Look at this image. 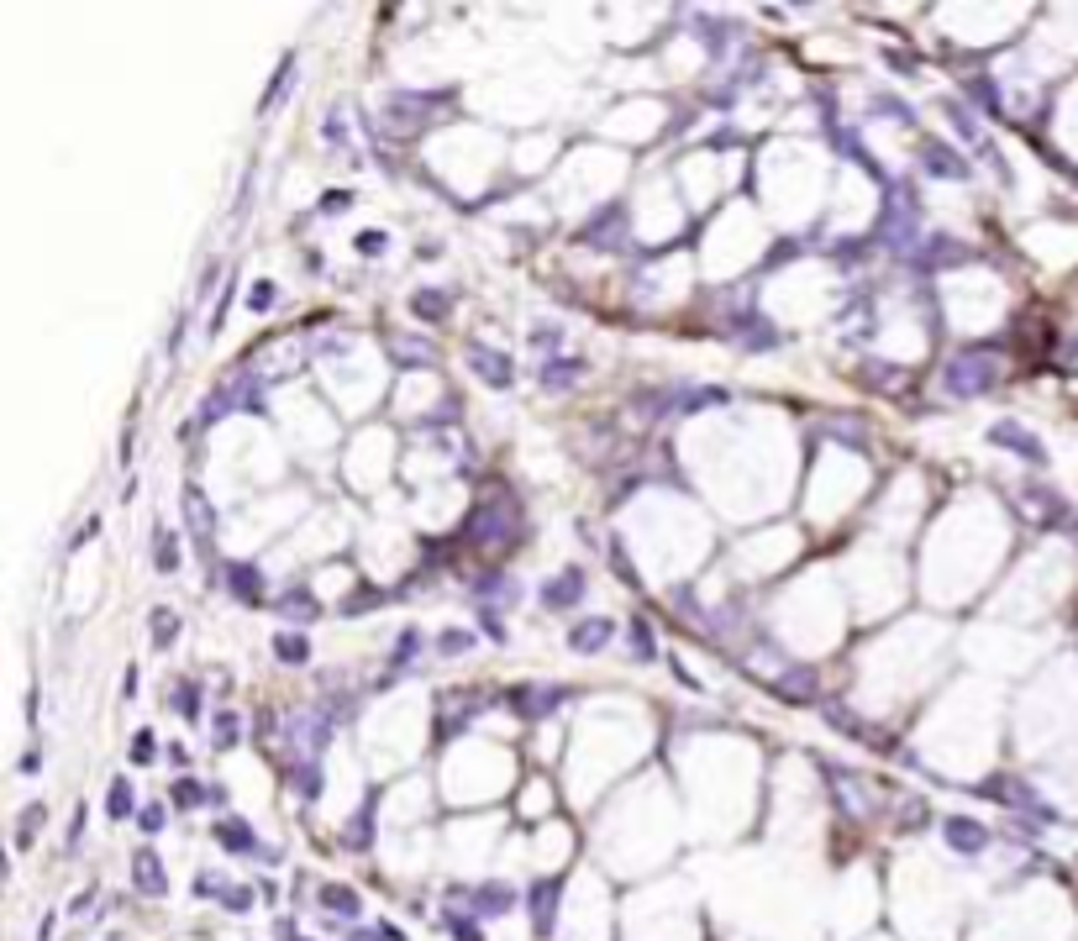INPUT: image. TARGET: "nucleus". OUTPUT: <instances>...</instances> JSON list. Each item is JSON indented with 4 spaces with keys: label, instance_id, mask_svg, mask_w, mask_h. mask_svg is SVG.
<instances>
[{
    "label": "nucleus",
    "instance_id": "41",
    "mask_svg": "<svg viewBox=\"0 0 1078 941\" xmlns=\"http://www.w3.org/2000/svg\"><path fill=\"white\" fill-rule=\"evenodd\" d=\"M968 95L978 101V111H999V95H994V84L984 80V74H973V80H968Z\"/></svg>",
    "mask_w": 1078,
    "mask_h": 941
},
{
    "label": "nucleus",
    "instance_id": "15",
    "mask_svg": "<svg viewBox=\"0 0 1078 941\" xmlns=\"http://www.w3.org/2000/svg\"><path fill=\"white\" fill-rule=\"evenodd\" d=\"M942 837H947V847L952 852H984L989 847V826H978L973 816H947L942 820Z\"/></svg>",
    "mask_w": 1078,
    "mask_h": 941
},
{
    "label": "nucleus",
    "instance_id": "53",
    "mask_svg": "<svg viewBox=\"0 0 1078 941\" xmlns=\"http://www.w3.org/2000/svg\"><path fill=\"white\" fill-rule=\"evenodd\" d=\"M353 941H400L395 925H379V931H353Z\"/></svg>",
    "mask_w": 1078,
    "mask_h": 941
},
{
    "label": "nucleus",
    "instance_id": "34",
    "mask_svg": "<svg viewBox=\"0 0 1078 941\" xmlns=\"http://www.w3.org/2000/svg\"><path fill=\"white\" fill-rule=\"evenodd\" d=\"M274 652H279V663H295V668H300V663H311V642H305L300 631H279Z\"/></svg>",
    "mask_w": 1078,
    "mask_h": 941
},
{
    "label": "nucleus",
    "instance_id": "50",
    "mask_svg": "<svg viewBox=\"0 0 1078 941\" xmlns=\"http://www.w3.org/2000/svg\"><path fill=\"white\" fill-rule=\"evenodd\" d=\"M137 826H143L148 837H158V831H164V805H148V810L137 816Z\"/></svg>",
    "mask_w": 1078,
    "mask_h": 941
},
{
    "label": "nucleus",
    "instance_id": "33",
    "mask_svg": "<svg viewBox=\"0 0 1078 941\" xmlns=\"http://www.w3.org/2000/svg\"><path fill=\"white\" fill-rule=\"evenodd\" d=\"M626 647H632L636 663H653V658H657V647H653V626H647L642 615H632V626H626Z\"/></svg>",
    "mask_w": 1078,
    "mask_h": 941
},
{
    "label": "nucleus",
    "instance_id": "25",
    "mask_svg": "<svg viewBox=\"0 0 1078 941\" xmlns=\"http://www.w3.org/2000/svg\"><path fill=\"white\" fill-rule=\"evenodd\" d=\"M479 694H447V705H443V736H453L458 726H468L474 715H479Z\"/></svg>",
    "mask_w": 1078,
    "mask_h": 941
},
{
    "label": "nucleus",
    "instance_id": "28",
    "mask_svg": "<svg viewBox=\"0 0 1078 941\" xmlns=\"http://www.w3.org/2000/svg\"><path fill=\"white\" fill-rule=\"evenodd\" d=\"M274 610L284 615V621H300V626H305V621H316V600H311V589H305V584H300V589H284Z\"/></svg>",
    "mask_w": 1078,
    "mask_h": 941
},
{
    "label": "nucleus",
    "instance_id": "47",
    "mask_svg": "<svg viewBox=\"0 0 1078 941\" xmlns=\"http://www.w3.org/2000/svg\"><path fill=\"white\" fill-rule=\"evenodd\" d=\"M384 248H390V237H384V231H358V252H363V258H374V252H384Z\"/></svg>",
    "mask_w": 1078,
    "mask_h": 941
},
{
    "label": "nucleus",
    "instance_id": "43",
    "mask_svg": "<svg viewBox=\"0 0 1078 941\" xmlns=\"http://www.w3.org/2000/svg\"><path fill=\"white\" fill-rule=\"evenodd\" d=\"M153 757H158V747H153V732H137V736H132V763H137V768H148Z\"/></svg>",
    "mask_w": 1078,
    "mask_h": 941
},
{
    "label": "nucleus",
    "instance_id": "38",
    "mask_svg": "<svg viewBox=\"0 0 1078 941\" xmlns=\"http://www.w3.org/2000/svg\"><path fill=\"white\" fill-rule=\"evenodd\" d=\"M873 111H879V116H889V122H900V126L915 122V111H910L900 95H873Z\"/></svg>",
    "mask_w": 1078,
    "mask_h": 941
},
{
    "label": "nucleus",
    "instance_id": "12",
    "mask_svg": "<svg viewBox=\"0 0 1078 941\" xmlns=\"http://www.w3.org/2000/svg\"><path fill=\"white\" fill-rule=\"evenodd\" d=\"M185 526H190V537H195V542L211 552L216 510H211V500H206V489H200V484H185Z\"/></svg>",
    "mask_w": 1078,
    "mask_h": 941
},
{
    "label": "nucleus",
    "instance_id": "46",
    "mask_svg": "<svg viewBox=\"0 0 1078 941\" xmlns=\"http://www.w3.org/2000/svg\"><path fill=\"white\" fill-rule=\"evenodd\" d=\"M416 647H426V642H422V631H405V636H400V647H395V668H405Z\"/></svg>",
    "mask_w": 1078,
    "mask_h": 941
},
{
    "label": "nucleus",
    "instance_id": "20",
    "mask_svg": "<svg viewBox=\"0 0 1078 941\" xmlns=\"http://www.w3.org/2000/svg\"><path fill=\"white\" fill-rule=\"evenodd\" d=\"M621 216H626L621 206H605L600 216H594V221H584V227H579V242H584V248H621V237H615Z\"/></svg>",
    "mask_w": 1078,
    "mask_h": 941
},
{
    "label": "nucleus",
    "instance_id": "18",
    "mask_svg": "<svg viewBox=\"0 0 1078 941\" xmlns=\"http://www.w3.org/2000/svg\"><path fill=\"white\" fill-rule=\"evenodd\" d=\"M989 442L994 447H1010V453H1020L1026 463H1041V442L1026 432V426H1015V421H994L989 426Z\"/></svg>",
    "mask_w": 1078,
    "mask_h": 941
},
{
    "label": "nucleus",
    "instance_id": "48",
    "mask_svg": "<svg viewBox=\"0 0 1078 941\" xmlns=\"http://www.w3.org/2000/svg\"><path fill=\"white\" fill-rule=\"evenodd\" d=\"M831 258H837V263H858V258H868V242H837Z\"/></svg>",
    "mask_w": 1078,
    "mask_h": 941
},
{
    "label": "nucleus",
    "instance_id": "10",
    "mask_svg": "<svg viewBox=\"0 0 1078 941\" xmlns=\"http://www.w3.org/2000/svg\"><path fill=\"white\" fill-rule=\"evenodd\" d=\"M921 168H926L931 179H968V158L952 153L942 137H926V143H921Z\"/></svg>",
    "mask_w": 1078,
    "mask_h": 941
},
{
    "label": "nucleus",
    "instance_id": "27",
    "mask_svg": "<svg viewBox=\"0 0 1078 941\" xmlns=\"http://www.w3.org/2000/svg\"><path fill=\"white\" fill-rule=\"evenodd\" d=\"M169 799L179 805V810H200V805H216V789H206L200 778H174Z\"/></svg>",
    "mask_w": 1078,
    "mask_h": 941
},
{
    "label": "nucleus",
    "instance_id": "56",
    "mask_svg": "<svg viewBox=\"0 0 1078 941\" xmlns=\"http://www.w3.org/2000/svg\"><path fill=\"white\" fill-rule=\"evenodd\" d=\"M295 941H305V936H295Z\"/></svg>",
    "mask_w": 1078,
    "mask_h": 941
},
{
    "label": "nucleus",
    "instance_id": "40",
    "mask_svg": "<svg viewBox=\"0 0 1078 941\" xmlns=\"http://www.w3.org/2000/svg\"><path fill=\"white\" fill-rule=\"evenodd\" d=\"M211 732H216V747H237V732H242V721H237L232 711H216Z\"/></svg>",
    "mask_w": 1078,
    "mask_h": 941
},
{
    "label": "nucleus",
    "instance_id": "6",
    "mask_svg": "<svg viewBox=\"0 0 1078 941\" xmlns=\"http://www.w3.org/2000/svg\"><path fill=\"white\" fill-rule=\"evenodd\" d=\"M968 258H973V248H963V242L947 237V231H931L926 242L915 248V269L942 273V269H952V263H968Z\"/></svg>",
    "mask_w": 1078,
    "mask_h": 941
},
{
    "label": "nucleus",
    "instance_id": "31",
    "mask_svg": "<svg viewBox=\"0 0 1078 941\" xmlns=\"http://www.w3.org/2000/svg\"><path fill=\"white\" fill-rule=\"evenodd\" d=\"M290 789H295L300 799H316V795H321V768L311 763V757L290 763Z\"/></svg>",
    "mask_w": 1078,
    "mask_h": 941
},
{
    "label": "nucleus",
    "instance_id": "22",
    "mask_svg": "<svg viewBox=\"0 0 1078 941\" xmlns=\"http://www.w3.org/2000/svg\"><path fill=\"white\" fill-rule=\"evenodd\" d=\"M774 690H779L789 705H810L816 690H821V679H816V668H789V673H779V684H774Z\"/></svg>",
    "mask_w": 1078,
    "mask_h": 941
},
{
    "label": "nucleus",
    "instance_id": "11",
    "mask_svg": "<svg viewBox=\"0 0 1078 941\" xmlns=\"http://www.w3.org/2000/svg\"><path fill=\"white\" fill-rule=\"evenodd\" d=\"M211 831H216V841H221L227 852H237V858H274V852H269V847L253 837V826H248V820L227 816V820H216Z\"/></svg>",
    "mask_w": 1078,
    "mask_h": 941
},
{
    "label": "nucleus",
    "instance_id": "14",
    "mask_svg": "<svg viewBox=\"0 0 1078 941\" xmlns=\"http://www.w3.org/2000/svg\"><path fill=\"white\" fill-rule=\"evenodd\" d=\"M584 584H590V573H584V568H563L558 579L542 584V605H548V610H573L579 600H584Z\"/></svg>",
    "mask_w": 1078,
    "mask_h": 941
},
{
    "label": "nucleus",
    "instance_id": "51",
    "mask_svg": "<svg viewBox=\"0 0 1078 941\" xmlns=\"http://www.w3.org/2000/svg\"><path fill=\"white\" fill-rule=\"evenodd\" d=\"M479 626H485V636H495V642H506V626H500V610H479Z\"/></svg>",
    "mask_w": 1078,
    "mask_h": 941
},
{
    "label": "nucleus",
    "instance_id": "32",
    "mask_svg": "<svg viewBox=\"0 0 1078 941\" xmlns=\"http://www.w3.org/2000/svg\"><path fill=\"white\" fill-rule=\"evenodd\" d=\"M474 594H485V600H506V605H510L521 589H516V579H510V573H495V568H489L485 579H474Z\"/></svg>",
    "mask_w": 1078,
    "mask_h": 941
},
{
    "label": "nucleus",
    "instance_id": "13",
    "mask_svg": "<svg viewBox=\"0 0 1078 941\" xmlns=\"http://www.w3.org/2000/svg\"><path fill=\"white\" fill-rule=\"evenodd\" d=\"M432 105H447V95H390V126L395 132H416V122H432L426 111Z\"/></svg>",
    "mask_w": 1078,
    "mask_h": 941
},
{
    "label": "nucleus",
    "instance_id": "5",
    "mask_svg": "<svg viewBox=\"0 0 1078 941\" xmlns=\"http://www.w3.org/2000/svg\"><path fill=\"white\" fill-rule=\"evenodd\" d=\"M720 326H726V337L742 342L747 353H758V348H763V353H768V348H779V332L768 326V315H763V311H737L731 321H720Z\"/></svg>",
    "mask_w": 1078,
    "mask_h": 941
},
{
    "label": "nucleus",
    "instance_id": "35",
    "mask_svg": "<svg viewBox=\"0 0 1078 941\" xmlns=\"http://www.w3.org/2000/svg\"><path fill=\"white\" fill-rule=\"evenodd\" d=\"M174 711L185 715V721H200V694H195V684L190 679H174Z\"/></svg>",
    "mask_w": 1078,
    "mask_h": 941
},
{
    "label": "nucleus",
    "instance_id": "3",
    "mask_svg": "<svg viewBox=\"0 0 1078 941\" xmlns=\"http://www.w3.org/2000/svg\"><path fill=\"white\" fill-rule=\"evenodd\" d=\"M921 237V200L910 185H889L884 195V216H879V242L889 252H910Z\"/></svg>",
    "mask_w": 1078,
    "mask_h": 941
},
{
    "label": "nucleus",
    "instance_id": "9",
    "mask_svg": "<svg viewBox=\"0 0 1078 941\" xmlns=\"http://www.w3.org/2000/svg\"><path fill=\"white\" fill-rule=\"evenodd\" d=\"M506 700H510V705H516L521 715H531V721H537V715H552V711H558V705L569 700V690H563V684H516Z\"/></svg>",
    "mask_w": 1078,
    "mask_h": 941
},
{
    "label": "nucleus",
    "instance_id": "44",
    "mask_svg": "<svg viewBox=\"0 0 1078 941\" xmlns=\"http://www.w3.org/2000/svg\"><path fill=\"white\" fill-rule=\"evenodd\" d=\"M37 820H48V810H43V805H27V810H22V831H16V847H27V841H32Z\"/></svg>",
    "mask_w": 1078,
    "mask_h": 941
},
{
    "label": "nucleus",
    "instance_id": "8",
    "mask_svg": "<svg viewBox=\"0 0 1078 941\" xmlns=\"http://www.w3.org/2000/svg\"><path fill=\"white\" fill-rule=\"evenodd\" d=\"M464 358H468V369L485 379L489 390H510L516 369H510V358H506V353H495V348H485V342H464Z\"/></svg>",
    "mask_w": 1078,
    "mask_h": 941
},
{
    "label": "nucleus",
    "instance_id": "26",
    "mask_svg": "<svg viewBox=\"0 0 1078 941\" xmlns=\"http://www.w3.org/2000/svg\"><path fill=\"white\" fill-rule=\"evenodd\" d=\"M321 910L337 915V921H358V894H353L347 883H326V889H321Z\"/></svg>",
    "mask_w": 1078,
    "mask_h": 941
},
{
    "label": "nucleus",
    "instance_id": "24",
    "mask_svg": "<svg viewBox=\"0 0 1078 941\" xmlns=\"http://www.w3.org/2000/svg\"><path fill=\"white\" fill-rule=\"evenodd\" d=\"M537 379H542V390H573V384L584 379V363H579V358H548V363L537 369Z\"/></svg>",
    "mask_w": 1078,
    "mask_h": 941
},
{
    "label": "nucleus",
    "instance_id": "45",
    "mask_svg": "<svg viewBox=\"0 0 1078 941\" xmlns=\"http://www.w3.org/2000/svg\"><path fill=\"white\" fill-rule=\"evenodd\" d=\"M437 647H443V652H468V647H474V636L453 626V631H443V636H437Z\"/></svg>",
    "mask_w": 1078,
    "mask_h": 941
},
{
    "label": "nucleus",
    "instance_id": "30",
    "mask_svg": "<svg viewBox=\"0 0 1078 941\" xmlns=\"http://www.w3.org/2000/svg\"><path fill=\"white\" fill-rule=\"evenodd\" d=\"M453 311V294L447 290H416L411 294V315H422V321H447Z\"/></svg>",
    "mask_w": 1078,
    "mask_h": 941
},
{
    "label": "nucleus",
    "instance_id": "39",
    "mask_svg": "<svg viewBox=\"0 0 1078 941\" xmlns=\"http://www.w3.org/2000/svg\"><path fill=\"white\" fill-rule=\"evenodd\" d=\"M863 379L873 384V390H900V384H905V374H900L894 363H884V369H879V363H868V369H863Z\"/></svg>",
    "mask_w": 1078,
    "mask_h": 941
},
{
    "label": "nucleus",
    "instance_id": "23",
    "mask_svg": "<svg viewBox=\"0 0 1078 941\" xmlns=\"http://www.w3.org/2000/svg\"><path fill=\"white\" fill-rule=\"evenodd\" d=\"M615 636V626L605 621V615H590V621H579V626L569 631V647L573 652H600L605 642Z\"/></svg>",
    "mask_w": 1078,
    "mask_h": 941
},
{
    "label": "nucleus",
    "instance_id": "1",
    "mask_svg": "<svg viewBox=\"0 0 1078 941\" xmlns=\"http://www.w3.org/2000/svg\"><path fill=\"white\" fill-rule=\"evenodd\" d=\"M521 531H527V521H521V505L510 500V495H485V500L468 510L464 542H468V547H485V552H506V547L521 542Z\"/></svg>",
    "mask_w": 1078,
    "mask_h": 941
},
{
    "label": "nucleus",
    "instance_id": "4",
    "mask_svg": "<svg viewBox=\"0 0 1078 941\" xmlns=\"http://www.w3.org/2000/svg\"><path fill=\"white\" fill-rule=\"evenodd\" d=\"M227 411H263V390L253 384V374L242 369V374H232L221 390H211L206 395V405H200V421L211 426V421H221Z\"/></svg>",
    "mask_w": 1078,
    "mask_h": 941
},
{
    "label": "nucleus",
    "instance_id": "55",
    "mask_svg": "<svg viewBox=\"0 0 1078 941\" xmlns=\"http://www.w3.org/2000/svg\"><path fill=\"white\" fill-rule=\"evenodd\" d=\"M321 132H326V143H342V137H347V126H342V116H337V111L326 116V126H321Z\"/></svg>",
    "mask_w": 1078,
    "mask_h": 941
},
{
    "label": "nucleus",
    "instance_id": "16",
    "mask_svg": "<svg viewBox=\"0 0 1078 941\" xmlns=\"http://www.w3.org/2000/svg\"><path fill=\"white\" fill-rule=\"evenodd\" d=\"M558 894H563V879L552 873V879H537L531 883V925L548 936L552 925H558Z\"/></svg>",
    "mask_w": 1078,
    "mask_h": 941
},
{
    "label": "nucleus",
    "instance_id": "54",
    "mask_svg": "<svg viewBox=\"0 0 1078 941\" xmlns=\"http://www.w3.org/2000/svg\"><path fill=\"white\" fill-rule=\"evenodd\" d=\"M248 305H258V311H269V305H274V284H258V290L248 294Z\"/></svg>",
    "mask_w": 1078,
    "mask_h": 941
},
{
    "label": "nucleus",
    "instance_id": "37",
    "mask_svg": "<svg viewBox=\"0 0 1078 941\" xmlns=\"http://www.w3.org/2000/svg\"><path fill=\"white\" fill-rule=\"evenodd\" d=\"M174 636H179V615L158 605V610H153V647H169Z\"/></svg>",
    "mask_w": 1078,
    "mask_h": 941
},
{
    "label": "nucleus",
    "instance_id": "2",
    "mask_svg": "<svg viewBox=\"0 0 1078 941\" xmlns=\"http://www.w3.org/2000/svg\"><path fill=\"white\" fill-rule=\"evenodd\" d=\"M942 384H947L952 400L989 395L994 384H999V358H994V348H989V342H984V348H963V353L942 369Z\"/></svg>",
    "mask_w": 1078,
    "mask_h": 941
},
{
    "label": "nucleus",
    "instance_id": "29",
    "mask_svg": "<svg viewBox=\"0 0 1078 941\" xmlns=\"http://www.w3.org/2000/svg\"><path fill=\"white\" fill-rule=\"evenodd\" d=\"M179 563H185V547H179V537H174V531H158V537H153V568L169 579V573H179Z\"/></svg>",
    "mask_w": 1078,
    "mask_h": 941
},
{
    "label": "nucleus",
    "instance_id": "21",
    "mask_svg": "<svg viewBox=\"0 0 1078 941\" xmlns=\"http://www.w3.org/2000/svg\"><path fill=\"white\" fill-rule=\"evenodd\" d=\"M390 358L400 363V369H437V348L422 342V337H390Z\"/></svg>",
    "mask_w": 1078,
    "mask_h": 941
},
{
    "label": "nucleus",
    "instance_id": "52",
    "mask_svg": "<svg viewBox=\"0 0 1078 941\" xmlns=\"http://www.w3.org/2000/svg\"><path fill=\"white\" fill-rule=\"evenodd\" d=\"M347 206H353V195H347V189H332V195L321 200V210H326V216H342Z\"/></svg>",
    "mask_w": 1078,
    "mask_h": 941
},
{
    "label": "nucleus",
    "instance_id": "7",
    "mask_svg": "<svg viewBox=\"0 0 1078 941\" xmlns=\"http://www.w3.org/2000/svg\"><path fill=\"white\" fill-rule=\"evenodd\" d=\"M458 900L468 904L464 915H474V921H489V915H506L510 904H516V889L510 883H479V889H458Z\"/></svg>",
    "mask_w": 1078,
    "mask_h": 941
},
{
    "label": "nucleus",
    "instance_id": "49",
    "mask_svg": "<svg viewBox=\"0 0 1078 941\" xmlns=\"http://www.w3.org/2000/svg\"><path fill=\"white\" fill-rule=\"evenodd\" d=\"M558 342H563V332H558V326H537V332H531V348H542V353H552Z\"/></svg>",
    "mask_w": 1078,
    "mask_h": 941
},
{
    "label": "nucleus",
    "instance_id": "36",
    "mask_svg": "<svg viewBox=\"0 0 1078 941\" xmlns=\"http://www.w3.org/2000/svg\"><path fill=\"white\" fill-rule=\"evenodd\" d=\"M132 805H137V799H132V784H127V778H116V784H111V795H106V816L111 820H127Z\"/></svg>",
    "mask_w": 1078,
    "mask_h": 941
},
{
    "label": "nucleus",
    "instance_id": "17",
    "mask_svg": "<svg viewBox=\"0 0 1078 941\" xmlns=\"http://www.w3.org/2000/svg\"><path fill=\"white\" fill-rule=\"evenodd\" d=\"M221 584L232 589V600L258 605V600H263V568H258V563H227V568H221Z\"/></svg>",
    "mask_w": 1078,
    "mask_h": 941
},
{
    "label": "nucleus",
    "instance_id": "42",
    "mask_svg": "<svg viewBox=\"0 0 1078 941\" xmlns=\"http://www.w3.org/2000/svg\"><path fill=\"white\" fill-rule=\"evenodd\" d=\"M290 74H295V59H284V63H279V80L269 84V95H263V111H274V105H279V95L290 90Z\"/></svg>",
    "mask_w": 1078,
    "mask_h": 941
},
{
    "label": "nucleus",
    "instance_id": "19",
    "mask_svg": "<svg viewBox=\"0 0 1078 941\" xmlns=\"http://www.w3.org/2000/svg\"><path fill=\"white\" fill-rule=\"evenodd\" d=\"M132 883H137V889H143L148 900H158V894H169V873H164V862H158V852H148V847H143V852L132 858Z\"/></svg>",
    "mask_w": 1078,
    "mask_h": 941
}]
</instances>
